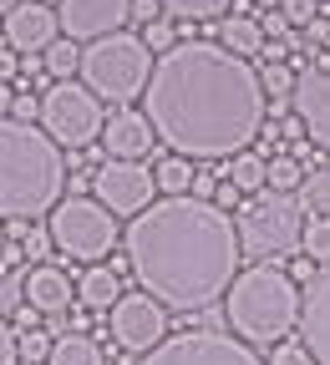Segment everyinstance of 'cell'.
Segmentation results:
<instances>
[{
    "label": "cell",
    "mask_w": 330,
    "mask_h": 365,
    "mask_svg": "<svg viewBox=\"0 0 330 365\" xmlns=\"http://www.w3.org/2000/svg\"><path fill=\"white\" fill-rule=\"evenodd\" d=\"M71 284H76V299L86 309H112L122 299V274L112 264H81Z\"/></svg>",
    "instance_id": "cell-18"
},
{
    "label": "cell",
    "mask_w": 330,
    "mask_h": 365,
    "mask_svg": "<svg viewBox=\"0 0 330 365\" xmlns=\"http://www.w3.org/2000/svg\"><path fill=\"white\" fill-rule=\"evenodd\" d=\"M21 294H26V304L41 309V314H66L71 299H76V284H71V274L56 269V264H31V269L21 274Z\"/></svg>",
    "instance_id": "cell-17"
},
{
    "label": "cell",
    "mask_w": 330,
    "mask_h": 365,
    "mask_svg": "<svg viewBox=\"0 0 330 365\" xmlns=\"http://www.w3.org/2000/svg\"><path fill=\"white\" fill-rule=\"evenodd\" d=\"M46 365H107L102 360V345L91 340L86 330H66L51 340V355H46Z\"/></svg>",
    "instance_id": "cell-20"
},
{
    "label": "cell",
    "mask_w": 330,
    "mask_h": 365,
    "mask_svg": "<svg viewBox=\"0 0 330 365\" xmlns=\"http://www.w3.org/2000/svg\"><path fill=\"white\" fill-rule=\"evenodd\" d=\"M269 36H264V26L254 21V16H224L219 21V46L224 51H234V56H259V46H264Z\"/></svg>",
    "instance_id": "cell-19"
},
{
    "label": "cell",
    "mask_w": 330,
    "mask_h": 365,
    "mask_svg": "<svg viewBox=\"0 0 330 365\" xmlns=\"http://www.w3.org/2000/svg\"><path fill=\"white\" fill-rule=\"evenodd\" d=\"M122 21H127V0H61V6H56L61 36L76 41V46L122 31Z\"/></svg>",
    "instance_id": "cell-13"
},
{
    "label": "cell",
    "mask_w": 330,
    "mask_h": 365,
    "mask_svg": "<svg viewBox=\"0 0 330 365\" xmlns=\"http://www.w3.org/2000/svg\"><path fill=\"white\" fill-rule=\"evenodd\" d=\"M300 208H310V213H325L330 218V163H320L315 173H305V182H300Z\"/></svg>",
    "instance_id": "cell-26"
},
{
    "label": "cell",
    "mask_w": 330,
    "mask_h": 365,
    "mask_svg": "<svg viewBox=\"0 0 330 365\" xmlns=\"http://www.w3.org/2000/svg\"><path fill=\"white\" fill-rule=\"evenodd\" d=\"M91 193H97V203L112 208L117 218H132V213H143L158 198V178H153V168L132 163V158H107L97 168V178H91Z\"/></svg>",
    "instance_id": "cell-10"
},
{
    "label": "cell",
    "mask_w": 330,
    "mask_h": 365,
    "mask_svg": "<svg viewBox=\"0 0 330 365\" xmlns=\"http://www.w3.org/2000/svg\"><path fill=\"white\" fill-rule=\"evenodd\" d=\"M127 274L143 284L163 309L194 314L224 299V289L239 274V234L234 218L194 193H163L143 213L127 218Z\"/></svg>",
    "instance_id": "cell-2"
},
{
    "label": "cell",
    "mask_w": 330,
    "mask_h": 365,
    "mask_svg": "<svg viewBox=\"0 0 330 365\" xmlns=\"http://www.w3.org/2000/svg\"><path fill=\"white\" fill-rule=\"evenodd\" d=\"M224 314L244 345H279L300 325V284L285 264H249L224 289Z\"/></svg>",
    "instance_id": "cell-4"
},
{
    "label": "cell",
    "mask_w": 330,
    "mask_h": 365,
    "mask_svg": "<svg viewBox=\"0 0 330 365\" xmlns=\"http://www.w3.org/2000/svg\"><path fill=\"white\" fill-rule=\"evenodd\" d=\"M300 228H305V208L295 193H274L259 188L249 193V203H239V218H234V234H239V249L254 264H279L300 249Z\"/></svg>",
    "instance_id": "cell-6"
},
{
    "label": "cell",
    "mask_w": 330,
    "mask_h": 365,
    "mask_svg": "<svg viewBox=\"0 0 330 365\" xmlns=\"http://www.w3.org/2000/svg\"><path fill=\"white\" fill-rule=\"evenodd\" d=\"M239 198H244V193L234 188V182H219V188H214V203H219L224 213H229V208H239Z\"/></svg>",
    "instance_id": "cell-41"
},
{
    "label": "cell",
    "mask_w": 330,
    "mask_h": 365,
    "mask_svg": "<svg viewBox=\"0 0 330 365\" xmlns=\"http://www.w3.org/2000/svg\"><path fill=\"white\" fill-rule=\"evenodd\" d=\"M46 355H51V340H46V330H21V360H26V365H41Z\"/></svg>",
    "instance_id": "cell-33"
},
{
    "label": "cell",
    "mask_w": 330,
    "mask_h": 365,
    "mask_svg": "<svg viewBox=\"0 0 330 365\" xmlns=\"http://www.w3.org/2000/svg\"><path fill=\"white\" fill-rule=\"evenodd\" d=\"M315 71H330V51H320V56H315Z\"/></svg>",
    "instance_id": "cell-46"
},
{
    "label": "cell",
    "mask_w": 330,
    "mask_h": 365,
    "mask_svg": "<svg viewBox=\"0 0 330 365\" xmlns=\"http://www.w3.org/2000/svg\"><path fill=\"white\" fill-rule=\"evenodd\" d=\"M259 86H264V97L285 102L290 91H295V71H290L285 61H264V71H259Z\"/></svg>",
    "instance_id": "cell-28"
},
{
    "label": "cell",
    "mask_w": 330,
    "mask_h": 365,
    "mask_svg": "<svg viewBox=\"0 0 330 365\" xmlns=\"http://www.w3.org/2000/svg\"><path fill=\"white\" fill-rule=\"evenodd\" d=\"M163 6V16H173V21H224L229 16V6L234 0H158Z\"/></svg>",
    "instance_id": "cell-24"
},
{
    "label": "cell",
    "mask_w": 330,
    "mask_h": 365,
    "mask_svg": "<svg viewBox=\"0 0 330 365\" xmlns=\"http://www.w3.org/2000/svg\"><path fill=\"white\" fill-rule=\"evenodd\" d=\"M127 16H132L137 26H148V21L163 16V6H158V0H127Z\"/></svg>",
    "instance_id": "cell-37"
},
{
    "label": "cell",
    "mask_w": 330,
    "mask_h": 365,
    "mask_svg": "<svg viewBox=\"0 0 330 365\" xmlns=\"http://www.w3.org/2000/svg\"><path fill=\"white\" fill-rule=\"evenodd\" d=\"M21 244H26L21 254H26L31 264H46V254L56 249V244H51V228H26V239H21Z\"/></svg>",
    "instance_id": "cell-32"
},
{
    "label": "cell",
    "mask_w": 330,
    "mask_h": 365,
    "mask_svg": "<svg viewBox=\"0 0 330 365\" xmlns=\"http://www.w3.org/2000/svg\"><path fill=\"white\" fill-rule=\"evenodd\" d=\"M310 274H315V264H310V259H300V264L290 269V279H295V284H305V279H310Z\"/></svg>",
    "instance_id": "cell-45"
},
{
    "label": "cell",
    "mask_w": 330,
    "mask_h": 365,
    "mask_svg": "<svg viewBox=\"0 0 330 365\" xmlns=\"http://www.w3.org/2000/svg\"><path fill=\"white\" fill-rule=\"evenodd\" d=\"M259 6H269V11H279V0H259Z\"/></svg>",
    "instance_id": "cell-48"
},
{
    "label": "cell",
    "mask_w": 330,
    "mask_h": 365,
    "mask_svg": "<svg viewBox=\"0 0 330 365\" xmlns=\"http://www.w3.org/2000/svg\"><path fill=\"white\" fill-rule=\"evenodd\" d=\"M264 365H315V355L300 340H279V345H269V360Z\"/></svg>",
    "instance_id": "cell-29"
},
{
    "label": "cell",
    "mask_w": 330,
    "mask_h": 365,
    "mask_svg": "<svg viewBox=\"0 0 330 365\" xmlns=\"http://www.w3.org/2000/svg\"><path fill=\"white\" fill-rule=\"evenodd\" d=\"M11 117H16V122H36V117H41V97H31V91H21V97L11 102Z\"/></svg>",
    "instance_id": "cell-36"
},
{
    "label": "cell",
    "mask_w": 330,
    "mask_h": 365,
    "mask_svg": "<svg viewBox=\"0 0 330 365\" xmlns=\"http://www.w3.org/2000/svg\"><path fill=\"white\" fill-rule=\"evenodd\" d=\"M290 107H295V122L300 132L320 153H330V71H300L295 76V91H290Z\"/></svg>",
    "instance_id": "cell-12"
},
{
    "label": "cell",
    "mask_w": 330,
    "mask_h": 365,
    "mask_svg": "<svg viewBox=\"0 0 330 365\" xmlns=\"http://www.w3.org/2000/svg\"><path fill=\"white\" fill-rule=\"evenodd\" d=\"M0 244H6V223H0Z\"/></svg>",
    "instance_id": "cell-49"
},
{
    "label": "cell",
    "mask_w": 330,
    "mask_h": 365,
    "mask_svg": "<svg viewBox=\"0 0 330 365\" xmlns=\"http://www.w3.org/2000/svg\"><path fill=\"white\" fill-rule=\"evenodd\" d=\"M102 122H107V112H102V102L91 97V91L71 76V81H51L41 91V132L51 137L56 148H91L102 137Z\"/></svg>",
    "instance_id": "cell-8"
},
{
    "label": "cell",
    "mask_w": 330,
    "mask_h": 365,
    "mask_svg": "<svg viewBox=\"0 0 330 365\" xmlns=\"http://www.w3.org/2000/svg\"><path fill=\"white\" fill-rule=\"evenodd\" d=\"M214 188H219V182H214L209 173H194V182H188V193H194V198H209V203H214Z\"/></svg>",
    "instance_id": "cell-42"
},
{
    "label": "cell",
    "mask_w": 330,
    "mask_h": 365,
    "mask_svg": "<svg viewBox=\"0 0 330 365\" xmlns=\"http://www.w3.org/2000/svg\"><path fill=\"white\" fill-rule=\"evenodd\" d=\"M143 41H148V51H168V46L178 41V31H173V16H158V21H148V26H143Z\"/></svg>",
    "instance_id": "cell-31"
},
{
    "label": "cell",
    "mask_w": 330,
    "mask_h": 365,
    "mask_svg": "<svg viewBox=\"0 0 330 365\" xmlns=\"http://www.w3.org/2000/svg\"><path fill=\"white\" fill-rule=\"evenodd\" d=\"M66 158L36 122L0 117V223H36L61 203Z\"/></svg>",
    "instance_id": "cell-3"
},
{
    "label": "cell",
    "mask_w": 330,
    "mask_h": 365,
    "mask_svg": "<svg viewBox=\"0 0 330 365\" xmlns=\"http://www.w3.org/2000/svg\"><path fill=\"white\" fill-rule=\"evenodd\" d=\"M279 16H285L290 31H305V26L320 16V0H279Z\"/></svg>",
    "instance_id": "cell-30"
},
{
    "label": "cell",
    "mask_w": 330,
    "mask_h": 365,
    "mask_svg": "<svg viewBox=\"0 0 330 365\" xmlns=\"http://www.w3.org/2000/svg\"><path fill=\"white\" fill-rule=\"evenodd\" d=\"M107 325H112L117 350L143 355V350H153V345L168 335V309H163L148 289H143V294H127V289H122V299L107 309Z\"/></svg>",
    "instance_id": "cell-11"
},
{
    "label": "cell",
    "mask_w": 330,
    "mask_h": 365,
    "mask_svg": "<svg viewBox=\"0 0 330 365\" xmlns=\"http://www.w3.org/2000/svg\"><path fill=\"white\" fill-rule=\"evenodd\" d=\"M300 325L315 365H330V264L310 274V289H300Z\"/></svg>",
    "instance_id": "cell-15"
},
{
    "label": "cell",
    "mask_w": 330,
    "mask_h": 365,
    "mask_svg": "<svg viewBox=\"0 0 330 365\" xmlns=\"http://www.w3.org/2000/svg\"><path fill=\"white\" fill-rule=\"evenodd\" d=\"M41 66H46V76H51V81H71V76L81 71V46L66 41V36H56V41L41 51Z\"/></svg>",
    "instance_id": "cell-21"
},
{
    "label": "cell",
    "mask_w": 330,
    "mask_h": 365,
    "mask_svg": "<svg viewBox=\"0 0 330 365\" xmlns=\"http://www.w3.org/2000/svg\"><path fill=\"white\" fill-rule=\"evenodd\" d=\"M153 178H158V188H163V193H188V182H194V163L178 158V153H168V158H158Z\"/></svg>",
    "instance_id": "cell-27"
},
{
    "label": "cell",
    "mask_w": 330,
    "mask_h": 365,
    "mask_svg": "<svg viewBox=\"0 0 330 365\" xmlns=\"http://www.w3.org/2000/svg\"><path fill=\"white\" fill-rule=\"evenodd\" d=\"M21 304H26V294H21V279H0V314L11 319Z\"/></svg>",
    "instance_id": "cell-35"
},
{
    "label": "cell",
    "mask_w": 330,
    "mask_h": 365,
    "mask_svg": "<svg viewBox=\"0 0 330 365\" xmlns=\"http://www.w3.org/2000/svg\"><path fill=\"white\" fill-rule=\"evenodd\" d=\"M16 6H21V0H0V16H11Z\"/></svg>",
    "instance_id": "cell-47"
},
{
    "label": "cell",
    "mask_w": 330,
    "mask_h": 365,
    "mask_svg": "<svg viewBox=\"0 0 330 365\" xmlns=\"http://www.w3.org/2000/svg\"><path fill=\"white\" fill-rule=\"evenodd\" d=\"M41 319H46L41 309H31V304H21V309L11 314V325H16V335H21V330H41Z\"/></svg>",
    "instance_id": "cell-39"
},
{
    "label": "cell",
    "mask_w": 330,
    "mask_h": 365,
    "mask_svg": "<svg viewBox=\"0 0 330 365\" xmlns=\"http://www.w3.org/2000/svg\"><path fill=\"white\" fill-rule=\"evenodd\" d=\"M137 365H264L254 345H244L229 330H178L163 335L153 350H143Z\"/></svg>",
    "instance_id": "cell-9"
},
{
    "label": "cell",
    "mask_w": 330,
    "mask_h": 365,
    "mask_svg": "<svg viewBox=\"0 0 330 365\" xmlns=\"http://www.w3.org/2000/svg\"><path fill=\"white\" fill-rule=\"evenodd\" d=\"M16 76H21V56L11 51V46H0V81L16 86Z\"/></svg>",
    "instance_id": "cell-40"
},
{
    "label": "cell",
    "mask_w": 330,
    "mask_h": 365,
    "mask_svg": "<svg viewBox=\"0 0 330 365\" xmlns=\"http://www.w3.org/2000/svg\"><path fill=\"white\" fill-rule=\"evenodd\" d=\"M290 51H295V36H279V41H264V46H259L264 61H285Z\"/></svg>",
    "instance_id": "cell-38"
},
{
    "label": "cell",
    "mask_w": 330,
    "mask_h": 365,
    "mask_svg": "<svg viewBox=\"0 0 330 365\" xmlns=\"http://www.w3.org/2000/svg\"><path fill=\"white\" fill-rule=\"evenodd\" d=\"M224 182H234V188L239 193H259L264 188V158L259 153H234L229 163H224Z\"/></svg>",
    "instance_id": "cell-22"
},
{
    "label": "cell",
    "mask_w": 330,
    "mask_h": 365,
    "mask_svg": "<svg viewBox=\"0 0 330 365\" xmlns=\"http://www.w3.org/2000/svg\"><path fill=\"white\" fill-rule=\"evenodd\" d=\"M325 41H330V21H320V16H315V21L305 26V46H325Z\"/></svg>",
    "instance_id": "cell-43"
},
{
    "label": "cell",
    "mask_w": 330,
    "mask_h": 365,
    "mask_svg": "<svg viewBox=\"0 0 330 365\" xmlns=\"http://www.w3.org/2000/svg\"><path fill=\"white\" fill-rule=\"evenodd\" d=\"M0 21H6V46H11L16 56H41L46 46L61 36L56 11L41 6V0H21V6H16L11 16H0Z\"/></svg>",
    "instance_id": "cell-14"
},
{
    "label": "cell",
    "mask_w": 330,
    "mask_h": 365,
    "mask_svg": "<svg viewBox=\"0 0 330 365\" xmlns=\"http://www.w3.org/2000/svg\"><path fill=\"white\" fill-rule=\"evenodd\" d=\"M46 228H51V244L71 259V264H102L117 249V213L102 208L97 198H61L51 213H46Z\"/></svg>",
    "instance_id": "cell-7"
},
{
    "label": "cell",
    "mask_w": 330,
    "mask_h": 365,
    "mask_svg": "<svg viewBox=\"0 0 330 365\" xmlns=\"http://www.w3.org/2000/svg\"><path fill=\"white\" fill-rule=\"evenodd\" d=\"M11 102H16V86L0 81V117H11Z\"/></svg>",
    "instance_id": "cell-44"
},
{
    "label": "cell",
    "mask_w": 330,
    "mask_h": 365,
    "mask_svg": "<svg viewBox=\"0 0 330 365\" xmlns=\"http://www.w3.org/2000/svg\"><path fill=\"white\" fill-rule=\"evenodd\" d=\"M143 112L168 153L188 163H214V158L244 153L264 132L269 97L249 56L224 51L219 41L188 36L153 56Z\"/></svg>",
    "instance_id": "cell-1"
},
{
    "label": "cell",
    "mask_w": 330,
    "mask_h": 365,
    "mask_svg": "<svg viewBox=\"0 0 330 365\" xmlns=\"http://www.w3.org/2000/svg\"><path fill=\"white\" fill-rule=\"evenodd\" d=\"M300 254L320 269L330 264V218L325 213H305V228H300Z\"/></svg>",
    "instance_id": "cell-23"
},
{
    "label": "cell",
    "mask_w": 330,
    "mask_h": 365,
    "mask_svg": "<svg viewBox=\"0 0 330 365\" xmlns=\"http://www.w3.org/2000/svg\"><path fill=\"white\" fill-rule=\"evenodd\" d=\"M81 86L91 91L97 102H112V107H132L137 97L148 91V76H153V51L143 36H127V31H112V36H97L81 46Z\"/></svg>",
    "instance_id": "cell-5"
},
{
    "label": "cell",
    "mask_w": 330,
    "mask_h": 365,
    "mask_svg": "<svg viewBox=\"0 0 330 365\" xmlns=\"http://www.w3.org/2000/svg\"><path fill=\"white\" fill-rule=\"evenodd\" d=\"M0 365H21V335L6 314H0Z\"/></svg>",
    "instance_id": "cell-34"
},
{
    "label": "cell",
    "mask_w": 330,
    "mask_h": 365,
    "mask_svg": "<svg viewBox=\"0 0 330 365\" xmlns=\"http://www.w3.org/2000/svg\"><path fill=\"white\" fill-rule=\"evenodd\" d=\"M97 143H102V153L107 158H148L153 153V143H158V137H153V122H148V112H132V107H117L107 122H102V137H97Z\"/></svg>",
    "instance_id": "cell-16"
},
{
    "label": "cell",
    "mask_w": 330,
    "mask_h": 365,
    "mask_svg": "<svg viewBox=\"0 0 330 365\" xmlns=\"http://www.w3.org/2000/svg\"><path fill=\"white\" fill-rule=\"evenodd\" d=\"M300 182H305V168H300V158H295V153L264 158V188H274V193H295Z\"/></svg>",
    "instance_id": "cell-25"
}]
</instances>
